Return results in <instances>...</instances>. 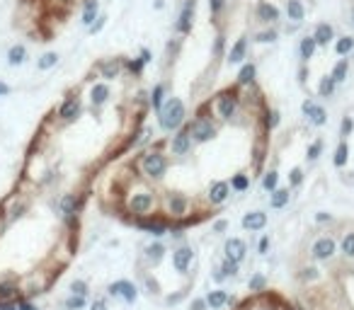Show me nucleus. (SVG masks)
Segmentation results:
<instances>
[{
  "mask_svg": "<svg viewBox=\"0 0 354 310\" xmlns=\"http://www.w3.org/2000/svg\"><path fill=\"white\" fill-rule=\"evenodd\" d=\"M316 46H318V41H316L313 37L301 39V46H298V54H301V58H303V61L313 58V51H316Z\"/></svg>",
  "mask_w": 354,
  "mask_h": 310,
  "instance_id": "obj_32",
  "label": "nucleus"
},
{
  "mask_svg": "<svg viewBox=\"0 0 354 310\" xmlns=\"http://www.w3.org/2000/svg\"><path fill=\"white\" fill-rule=\"evenodd\" d=\"M233 310H301V308L296 303H291L286 296L270 291V289H262V291H255L248 298L233 303Z\"/></svg>",
  "mask_w": 354,
  "mask_h": 310,
  "instance_id": "obj_1",
  "label": "nucleus"
},
{
  "mask_svg": "<svg viewBox=\"0 0 354 310\" xmlns=\"http://www.w3.org/2000/svg\"><path fill=\"white\" fill-rule=\"evenodd\" d=\"M168 167H170V160L160 148H156V150H146V153L141 155V160H139L141 174H143L146 180H153V182H160V180L165 177V172H168Z\"/></svg>",
  "mask_w": 354,
  "mask_h": 310,
  "instance_id": "obj_3",
  "label": "nucleus"
},
{
  "mask_svg": "<svg viewBox=\"0 0 354 310\" xmlns=\"http://www.w3.org/2000/svg\"><path fill=\"white\" fill-rule=\"evenodd\" d=\"M226 228H228V220H226V218L214 220V226H211V230H214L216 235H221V233H226Z\"/></svg>",
  "mask_w": 354,
  "mask_h": 310,
  "instance_id": "obj_42",
  "label": "nucleus"
},
{
  "mask_svg": "<svg viewBox=\"0 0 354 310\" xmlns=\"http://www.w3.org/2000/svg\"><path fill=\"white\" fill-rule=\"evenodd\" d=\"M335 252V240L333 237H318L313 247H311V255L313 259H330Z\"/></svg>",
  "mask_w": 354,
  "mask_h": 310,
  "instance_id": "obj_17",
  "label": "nucleus"
},
{
  "mask_svg": "<svg viewBox=\"0 0 354 310\" xmlns=\"http://www.w3.org/2000/svg\"><path fill=\"white\" fill-rule=\"evenodd\" d=\"M264 226H267V213L264 211H250V213L242 216V228L250 230V233H257Z\"/></svg>",
  "mask_w": 354,
  "mask_h": 310,
  "instance_id": "obj_18",
  "label": "nucleus"
},
{
  "mask_svg": "<svg viewBox=\"0 0 354 310\" xmlns=\"http://www.w3.org/2000/svg\"><path fill=\"white\" fill-rule=\"evenodd\" d=\"M349 49H352V39H349V37H345V39H340V41H337V54H347Z\"/></svg>",
  "mask_w": 354,
  "mask_h": 310,
  "instance_id": "obj_43",
  "label": "nucleus"
},
{
  "mask_svg": "<svg viewBox=\"0 0 354 310\" xmlns=\"http://www.w3.org/2000/svg\"><path fill=\"white\" fill-rule=\"evenodd\" d=\"M345 73H347V63H345V61H342V63H340V65H337V68H335V73H333V80H345Z\"/></svg>",
  "mask_w": 354,
  "mask_h": 310,
  "instance_id": "obj_44",
  "label": "nucleus"
},
{
  "mask_svg": "<svg viewBox=\"0 0 354 310\" xmlns=\"http://www.w3.org/2000/svg\"><path fill=\"white\" fill-rule=\"evenodd\" d=\"M126 68H129V73L134 75H141L143 73V68H146V63H143V58H131V61H126Z\"/></svg>",
  "mask_w": 354,
  "mask_h": 310,
  "instance_id": "obj_37",
  "label": "nucleus"
},
{
  "mask_svg": "<svg viewBox=\"0 0 354 310\" xmlns=\"http://www.w3.org/2000/svg\"><path fill=\"white\" fill-rule=\"evenodd\" d=\"M206 308V301H194L192 303V310H204Z\"/></svg>",
  "mask_w": 354,
  "mask_h": 310,
  "instance_id": "obj_51",
  "label": "nucleus"
},
{
  "mask_svg": "<svg viewBox=\"0 0 354 310\" xmlns=\"http://www.w3.org/2000/svg\"><path fill=\"white\" fill-rule=\"evenodd\" d=\"M286 15H289V19H294V22H301L303 15H306V10H303V5H301L298 0H289V3H286Z\"/></svg>",
  "mask_w": 354,
  "mask_h": 310,
  "instance_id": "obj_34",
  "label": "nucleus"
},
{
  "mask_svg": "<svg viewBox=\"0 0 354 310\" xmlns=\"http://www.w3.org/2000/svg\"><path fill=\"white\" fill-rule=\"evenodd\" d=\"M194 262V250L189 245H180L177 250H172V267L180 274H187V269Z\"/></svg>",
  "mask_w": 354,
  "mask_h": 310,
  "instance_id": "obj_13",
  "label": "nucleus"
},
{
  "mask_svg": "<svg viewBox=\"0 0 354 310\" xmlns=\"http://www.w3.org/2000/svg\"><path fill=\"white\" fill-rule=\"evenodd\" d=\"M313 39H316L318 44H327V41L333 39V27H330V25H325V22H323V25H318Z\"/></svg>",
  "mask_w": 354,
  "mask_h": 310,
  "instance_id": "obj_35",
  "label": "nucleus"
},
{
  "mask_svg": "<svg viewBox=\"0 0 354 310\" xmlns=\"http://www.w3.org/2000/svg\"><path fill=\"white\" fill-rule=\"evenodd\" d=\"M224 51H226V37L224 34H216L214 46H211V56L214 58H224Z\"/></svg>",
  "mask_w": 354,
  "mask_h": 310,
  "instance_id": "obj_36",
  "label": "nucleus"
},
{
  "mask_svg": "<svg viewBox=\"0 0 354 310\" xmlns=\"http://www.w3.org/2000/svg\"><path fill=\"white\" fill-rule=\"evenodd\" d=\"M224 252H226V259H233L240 264L242 259H245V252H248V245L242 242L240 237H228L224 245Z\"/></svg>",
  "mask_w": 354,
  "mask_h": 310,
  "instance_id": "obj_16",
  "label": "nucleus"
},
{
  "mask_svg": "<svg viewBox=\"0 0 354 310\" xmlns=\"http://www.w3.org/2000/svg\"><path fill=\"white\" fill-rule=\"evenodd\" d=\"M255 39H257L260 44H272V41H277V29H264V32H260Z\"/></svg>",
  "mask_w": 354,
  "mask_h": 310,
  "instance_id": "obj_38",
  "label": "nucleus"
},
{
  "mask_svg": "<svg viewBox=\"0 0 354 310\" xmlns=\"http://www.w3.org/2000/svg\"><path fill=\"white\" fill-rule=\"evenodd\" d=\"M242 109V97L238 90H226L221 92L214 102V112H216V119L221 121H233Z\"/></svg>",
  "mask_w": 354,
  "mask_h": 310,
  "instance_id": "obj_4",
  "label": "nucleus"
},
{
  "mask_svg": "<svg viewBox=\"0 0 354 310\" xmlns=\"http://www.w3.org/2000/svg\"><path fill=\"white\" fill-rule=\"evenodd\" d=\"M58 3H73V0H58Z\"/></svg>",
  "mask_w": 354,
  "mask_h": 310,
  "instance_id": "obj_55",
  "label": "nucleus"
},
{
  "mask_svg": "<svg viewBox=\"0 0 354 310\" xmlns=\"http://www.w3.org/2000/svg\"><path fill=\"white\" fill-rule=\"evenodd\" d=\"M318 153H320V143H313V146H311V150H308V158H311V160H316Z\"/></svg>",
  "mask_w": 354,
  "mask_h": 310,
  "instance_id": "obj_49",
  "label": "nucleus"
},
{
  "mask_svg": "<svg viewBox=\"0 0 354 310\" xmlns=\"http://www.w3.org/2000/svg\"><path fill=\"white\" fill-rule=\"evenodd\" d=\"M277 184H279V174H277V170H270V172L262 174V189H264V192L272 194L274 189H279Z\"/></svg>",
  "mask_w": 354,
  "mask_h": 310,
  "instance_id": "obj_33",
  "label": "nucleus"
},
{
  "mask_svg": "<svg viewBox=\"0 0 354 310\" xmlns=\"http://www.w3.org/2000/svg\"><path fill=\"white\" fill-rule=\"evenodd\" d=\"M231 182H226V180H214V182L209 184V189H206V201L211 204V206H221L228 201L231 196Z\"/></svg>",
  "mask_w": 354,
  "mask_h": 310,
  "instance_id": "obj_12",
  "label": "nucleus"
},
{
  "mask_svg": "<svg viewBox=\"0 0 354 310\" xmlns=\"http://www.w3.org/2000/svg\"><path fill=\"white\" fill-rule=\"evenodd\" d=\"M301 177H303V172H301L298 167H296V170H291V177H289L291 184H298V182H301Z\"/></svg>",
  "mask_w": 354,
  "mask_h": 310,
  "instance_id": "obj_48",
  "label": "nucleus"
},
{
  "mask_svg": "<svg viewBox=\"0 0 354 310\" xmlns=\"http://www.w3.org/2000/svg\"><path fill=\"white\" fill-rule=\"evenodd\" d=\"M245 56H248V39L240 37V39H235V44L228 49V56H226V61L231 65H238L245 61Z\"/></svg>",
  "mask_w": 354,
  "mask_h": 310,
  "instance_id": "obj_20",
  "label": "nucleus"
},
{
  "mask_svg": "<svg viewBox=\"0 0 354 310\" xmlns=\"http://www.w3.org/2000/svg\"><path fill=\"white\" fill-rule=\"evenodd\" d=\"M121 68H124V61L121 58H104V61H100V65H97V73H100V78H102L104 82L114 80V78H119Z\"/></svg>",
  "mask_w": 354,
  "mask_h": 310,
  "instance_id": "obj_15",
  "label": "nucleus"
},
{
  "mask_svg": "<svg viewBox=\"0 0 354 310\" xmlns=\"http://www.w3.org/2000/svg\"><path fill=\"white\" fill-rule=\"evenodd\" d=\"M165 82H158V85H153V90H150V95H148V104L153 107L156 112H160L163 109V104H165Z\"/></svg>",
  "mask_w": 354,
  "mask_h": 310,
  "instance_id": "obj_24",
  "label": "nucleus"
},
{
  "mask_svg": "<svg viewBox=\"0 0 354 310\" xmlns=\"http://www.w3.org/2000/svg\"><path fill=\"white\" fill-rule=\"evenodd\" d=\"M107 25V15H100V17L95 19V25L90 27V34H100L102 32V27Z\"/></svg>",
  "mask_w": 354,
  "mask_h": 310,
  "instance_id": "obj_41",
  "label": "nucleus"
},
{
  "mask_svg": "<svg viewBox=\"0 0 354 310\" xmlns=\"http://www.w3.org/2000/svg\"><path fill=\"white\" fill-rule=\"evenodd\" d=\"M267 245H270V240H267V237H262V240H260V252H264Z\"/></svg>",
  "mask_w": 354,
  "mask_h": 310,
  "instance_id": "obj_53",
  "label": "nucleus"
},
{
  "mask_svg": "<svg viewBox=\"0 0 354 310\" xmlns=\"http://www.w3.org/2000/svg\"><path fill=\"white\" fill-rule=\"evenodd\" d=\"M8 95H10V85L0 80V97H8Z\"/></svg>",
  "mask_w": 354,
  "mask_h": 310,
  "instance_id": "obj_50",
  "label": "nucleus"
},
{
  "mask_svg": "<svg viewBox=\"0 0 354 310\" xmlns=\"http://www.w3.org/2000/svg\"><path fill=\"white\" fill-rule=\"evenodd\" d=\"M255 75H257V68H255V63H242L240 71H238L235 87H252V85H255Z\"/></svg>",
  "mask_w": 354,
  "mask_h": 310,
  "instance_id": "obj_23",
  "label": "nucleus"
},
{
  "mask_svg": "<svg viewBox=\"0 0 354 310\" xmlns=\"http://www.w3.org/2000/svg\"><path fill=\"white\" fill-rule=\"evenodd\" d=\"M143 257H146L148 264H158L160 259L165 257V245L163 242H153V245H148L143 250Z\"/></svg>",
  "mask_w": 354,
  "mask_h": 310,
  "instance_id": "obj_27",
  "label": "nucleus"
},
{
  "mask_svg": "<svg viewBox=\"0 0 354 310\" xmlns=\"http://www.w3.org/2000/svg\"><path fill=\"white\" fill-rule=\"evenodd\" d=\"M93 310H107V305H104L102 301H95L93 303Z\"/></svg>",
  "mask_w": 354,
  "mask_h": 310,
  "instance_id": "obj_52",
  "label": "nucleus"
},
{
  "mask_svg": "<svg viewBox=\"0 0 354 310\" xmlns=\"http://www.w3.org/2000/svg\"><path fill=\"white\" fill-rule=\"evenodd\" d=\"M187 131H189V136H192L194 143H209V141H214V138H216L218 126H216V121L211 117L199 114V117H194L192 121H189Z\"/></svg>",
  "mask_w": 354,
  "mask_h": 310,
  "instance_id": "obj_6",
  "label": "nucleus"
},
{
  "mask_svg": "<svg viewBox=\"0 0 354 310\" xmlns=\"http://www.w3.org/2000/svg\"><path fill=\"white\" fill-rule=\"evenodd\" d=\"M156 194L150 189H136L126 196V211H129L134 218H143V216H150V211L156 209Z\"/></svg>",
  "mask_w": 354,
  "mask_h": 310,
  "instance_id": "obj_5",
  "label": "nucleus"
},
{
  "mask_svg": "<svg viewBox=\"0 0 354 310\" xmlns=\"http://www.w3.org/2000/svg\"><path fill=\"white\" fill-rule=\"evenodd\" d=\"M192 146H194V141H192V136H189V131H187V128L175 131V134L170 136V141H168L170 153L175 155V158H185V155L192 150Z\"/></svg>",
  "mask_w": 354,
  "mask_h": 310,
  "instance_id": "obj_9",
  "label": "nucleus"
},
{
  "mask_svg": "<svg viewBox=\"0 0 354 310\" xmlns=\"http://www.w3.org/2000/svg\"><path fill=\"white\" fill-rule=\"evenodd\" d=\"M257 19H260L262 25H277L279 22V8L267 3V0H262L260 5H257Z\"/></svg>",
  "mask_w": 354,
  "mask_h": 310,
  "instance_id": "obj_19",
  "label": "nucleus"
},
{
  "mask_svg": "<svg viewBox=\"0 0 354 310\" xmlns=\"http://www.w3.org/2000/svg\"><path fill=\"white\" fill-rule=\"evenodd\" d=\"M58 211H61V218L68 226H73L78 220V211H80V196L78 194H63L58 199Z\"/></svg>",
  "mask_w": 354,
  "mask_h": 310,
  "instance_id": "obj_11",
  "label": "nucleus"
},
{
  "mask_svg": "<svg viewBox=\"0 0 354 310\" xmlns=\"http://www.w3.org/2000/svg\"><path fill=\"white\" fill-rule=\"evenodd\" d=\"M71 289H73L75 296H85V283L83 281H73V286H71Z\"/></svg>",
  "mask_w": 354,
  "mask_h": 310,
  "instance_id": "obj_46",
  "label": "nucleus"
},
{
  "mask_svg": "<svg viewBox=\"0 0 354 310\" xmlns=\"http://www.w3.org/2000/svg\"><path fill=\"white\" fill-rule=\"evenodd\" d=\"M231 189L238 192V194L248 192V189H250V174L248 172H235L233 177H231Z\"/></svg>",
  "mask_w": 354,
  "mask_h": 310,
  "instance_id": "obj_29",
  "label": "nucleus"
},
{
  "mask_svg": "<svg viewBox=\"0 0 354 310\" xmlns=\"http://www.w3.org/2000/svg\"><path fill=\"white\" fill-rule=\"evenodd\" d=\"M226 3H228V0H209V10H211L214 17H218V15L226 10Z\"/></svg>",
  "mask_w": 354,
  "mask_h": 310,
  "instance_id": "obj_39",
  "label": "nucleus"
},
{
  "mask_svg": "<svg viewBox=\"0 0 354 310\" xmlns=\"http://www.w3.org/2000/svg\"><path fill=\"white\" fill-rule=\"evenodd\" d=\"M112 97V87H109V82H93V87H90V104H93V109H100L104 107L107 102Z\"/></svg>",
  "mask_w": 354,
  "mask_h": 310,
  "instance_id": "obj_14",
  "label": "nucleus"
},
{
  "mask_svg": "<svg viewBox=\"0 0 354 310\" xmlns=\"http://www.w3.org/2000/svg\"><path fill=\"white\" fill-rule=\"evenodd\" d=\"M303 114H306L313 124H318V126H323V124H325V109H323V107H318L316 102H303Z\"/></svg>",
  "mask_w": 354,
  "mask_h": 310,
  "instance_id": "obj_25",
  "label": "nucleus"
},
{
  "mask_svg": "<svg viewBox=\"0 0 354 310\" xmlns=\"http://www.w3.org/2000/svg\"><path fill=\"white\" fill-rule=\"evenodd\" d=\"M100 17V0H85L83 5V15H80V22H83V27H93L95 19Z\"/></svg>",
  "mask_w": 354,
  "mask_h": 310,
  "instance_id": "obj_22",
  "label": "nucleus"
},
{
  "mask_svg": "<svg viewBox=\"0 0 354 310\" xmlns=\"http://www.w3.org/2000/svg\"><path fill=\"white\" fill-rule=\"evenodd\" d=\"M56 65H58V54L56 51H47V54H41L37 58L39 71H51V68H56Z\"/></svg>",
  "mask_w": 354,
  "mask_h": 310,
  "instance_id": "obj_30",
  "label": "nucleus"
},
{
  "mask_svg": "<svg viewBox=\"0 0 354 310\" xmlns=\"http://www.w3.org/2000/svg\"><path fill=\"white\" fill-rule=\"evenodd\" d=\"M187 119V107L180 97H168V102L163 104V109L158 112V126L168 134H175L182 128Z\"/></svg>",
  "mask_w": 354,
  "mask_h": 310,
  "instance_id": "obj_2",
  "label": "nucleus"
},
{
  "mask_svg": "<svg viewBox=\"0 0 354 310\" xmlns=\"http://www.w3.org/2000/svg\"><path fill=\"white\" fill-rule=\"evenodd\" d=\"M333 78H325V80L320 82V95H330V92H333Z\"/></svg>",
  "mask_w": 354,
  "mask_h": 310,
  "instance_id": "obj_45",
  "label": "nucleus"
},
{
  "mask_svg": "<svg viewBox=\"0 0 354 310\" xmlns=\"http://www.w3.org/2000/svg\"><path fill=\"white\" fill-rule=\"evenodd\" d=\"M134 226L153 237H160V235H168L170 230H172V220L150 213V216H143V218H134Z\"/></svg>",
  "mask_w": 354,
  "mask_h": 310,
  "instance_id": "obj_7",
  "label": "nucleus"
},
{
  "mask_svg": "<svg viewBox=\"0 0 354 310\" xmlns=\"http://www.w3.org/2000/svg\"><path fill=\"white\" fill-rule=\"evenodd\" d=\"M226 303H231V301H228L226 291H221V289H216V291H211L209 296H206V305H209L211 310H221Z\"/></svg>",
  "mask_w": 354,
  "mask_h": 310,
  "instance_id": "obj_28",
  "label": "nucleus"
},
{
  "mask_svg": "<svg viewBox=\"0 0 354 310\" xmlns=\"http://www.w3.org/2000/svg\"><path fill=\"white\" fill-rule=\"evenodd\" d=\"M109 293H112V296H121L126 303L136 301V286L131 281H114L112 286H109Z\"/></svg>",
  "mask_w": 354,
  "mask_h": 310,
  "instance_id": "obj_21",
  "label": "nucleus"
},
{
  "mask_svg": "<svg viewBox=\"0 0 354 310\" xmlns=\"http://www.w3.org/2000/svg\"><path fill=\"white\" fill-rule=\"evenodd\" d=\"M141 58H143V63H150V61H153V54H150V49H146V46H143V49H141Z\"/></svg>",
  "mask_w": 354,
  "mask_h": 310,
  "instance_id": "obj_47",
  "label": "nucleus"
},
{
  "mask_svg": "<svg viewBox=\"0 0 354 310\" xmlns=\"http://www.w3.org/2000/svg\"><path fill=\"white\" fill-rule=\"evenodd\" d=\"M85 305V298L83 296H71V298H68V310H78V308H83Z\"/></svg>",
  "mask_w": 354,
  "mask_h": 310,
  "instance_id": "obj_40",
  "label": "nucleus"
},
{
  "mask_svg": "<svg viewBox=\"0 0 354 310\" xmlns=\"http://www.w3.org/2000/svg\"><path fill=\"white\" fill-rule=\"evenodd\" d=\"M194 12H196V0H185L182 3V10L175 19V32L177 34H189L192 27H194Z\"/></svg>",
  "mask_w": 354,
  "mask_h": 310,
  "instance_id": "obj_8",
  "label": "nucleus"
},
{
  "mask_svg": "<svg viewBox=\"0 0 354 310\" xmlns=\"http://www.w3.org/2000/svg\"><path fill=\"white\" fill-rule=\"evenodd\" d=\"M289 204V189H274L270 196V206L272 209H284Z\"/></svg>",
  "mask_w": 354,
  "mask_h": 310,
  "instance_id": "obj_31",
  "label": "nucleus"
},
{
  "mask_svg": "<svg viewBox=\"0 0 354 310\" xmlns=\"http://www.w3.org/2000/svg\"><path fill=\"white\" fill-rule=\"evenodd\" d=\"M80 109H83V104H80V97L78 95H68L63 102H61V107H58L56 117L61 124H71L75 119L80 117Z\"/></svg>",
  "mask_w": 354,
  "mask_h": 310,
  "instance_id": "obj_10",
  "label": "nucleus"
},
{
  "mask_svg": "<svg viewBox=\"0 0 354 310\" xmlns=\"http://www.w3.org/2000/svg\"><path fill=\"white\" fill-rule=\"evenodd\" d=\"M25 61H27V46H25V44L10 46V51H8V65L17 68V65H22Z\"/></svg>",
  "mask_w": 354,
  "mask_h": 310,
  "instance_id": "obj_26",
  "label": "nucleus"
},
{
  "mask_svg": "<svg viewBox=\"0 0 354 310\" xmlns=\"http://www.w3.org/2000/svg\"><path fill=\"white\" fill-rule=\"evenodd\" d=\"M153 8H156V10H163V8H165V0H156V3H153Z\"/></svg>",
  "mask_w": 354,
  "mask_h": 310,
  "instance_id": "obj_54",
  "label": "nucleus"
}]
</instances>
